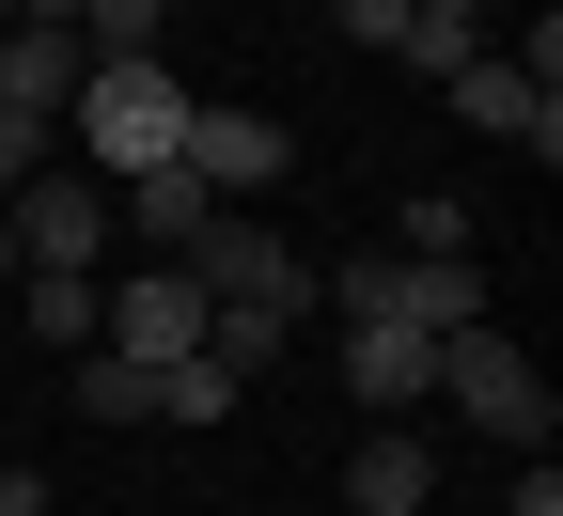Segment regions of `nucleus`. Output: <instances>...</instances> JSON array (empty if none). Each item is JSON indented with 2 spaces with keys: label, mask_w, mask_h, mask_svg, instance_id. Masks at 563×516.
<instances>
[{
  "label": "nucleus",
  "mask_w": 563,
  "mask_h": 516,
  "mask_svg": "<svg viewBox=\"0 0 563 516\" xmlns=\"http://www.w3.org/2000/svg\"><path fill=\"white\" fill-rule=\"evenodd\" d=\"M173 141H188V79L157 47H125V63H95L79 95H63V157H79L95 188H141V173H173Z\"/></svg>",
  "instance_id": "obj_1"
},
{
  "label": "nucleus",
  "mask_w": 563,
  "mask_h": 516,
  "mask_svg": "<svg viewBox=\"0 0 563 516\" xmlns=\"http://www.w3.org/2000/svg\"><path fill=\"white\" fill-rule=\"evenodd\" d=\"M439 407H454L470 438H501V454H548V422H563V392L532 376L517 329H454V344H439Z\"/></svg>",
  "instance_id": "obj_2"
},
{
  "label": "nucleus",
  "mask_w": 563,
  "mask_h": 516,
  "mask_svg": "<svg viewBox=\"0 0 563 516\" xmlns=\"http://www.w3.org/2000/svg\"><path fill=\"white\" fill-rule=\"evenodd\" d=\"M188 282H203V314H282V329L313 314V266L282 251V219H266V204H220V219H203Z\"/></svg>",
  "instance_id": "obj_3"
},
{
  "label": "nucleus",
  "mask_w": 563,
  "mask_h": 516,
  "mask_svg": "<svg viewBox=\"0 0 563 516\" xmlns=\"http://www.w3.org/2000/svg\"><path fill=\"white\" fill-rule=\"evenodd\" d=\"M173 157L220 188V204H266L282 173H298V141H282V110H235V95H188V141Z\"/></svg>",
  "instance_id": "obj_4"
},
{
  "label": "nucleus",
  "mask_w": 563,
  "mask_h": 516,
  "mask_svg": "<svg viewBox=\"0 0 563 516\" xmlns=\"http://www.w3.org/2000/svg\"><path fill=\"white\" fill-rule=\"evenodd\" d=\"M0 235H16V266H95V251H110V188H95L79 157H47L16 204H0Z\"/></svg>",
  "instance_id": "obj_5"
},
{
  "label": "nucleus",
  "mask_w": 563,
  "mask_h": 516,
  "mask_svg": "<svg viewBox=\"0 0 563 516\" xmlns=\"http://www.w3.org/2000/svg\"><path fill=\"white\" fill-rule=\"evenodd\" d=\"M95 344L141 360V376H157V360H188V344H203V282H188V266H125L110 298H95Z\"/></svg>",
  "instance_id": "obj_6"
},
{
  "label": "nucleus",
  "mask_w": 563,
  "mask_h": 516,
  "mask_svg": "<svg viewBox=\"0 0 563 516\" xmlns=\"http://www.w3.org/2000/svg\"><path fill=\"white\" fill-rule=\"evenodd\" d=\"M344 392H361L376 422H407L422 392H439V329H407V314H361V329H344Z\"/></svg>",
  "instance_id": "obj_7"
},
{
  "label": "nucleus",
  "mask_w": 563,
  "mask_h": 516,
  "mask_svg": "<svg viewBox=\"0 0 563 516\" xmlns=\"http://www.w3.org/2000/svg\"><path fill=\"white\" fill-rule=\"evenodd\" d=\"M439 95H454V125H485V141H532V157H563V95H532L501 47H470Z\"/></svg>",
  "instance_id": "obj_8"
},
{
  "label": "nucleus",
  "mask_w": 563,
  "mask_h": 516,
  "mask_svg": "<svg viewBox=\"0 0 563 516\" xmlns=\"http://www.w3.org/2000/svg\"><path fill=\"white\" fill-rule=\"evenodd\" d=\"M203 219H220V188H203L188 157H173V173H141V188H110V235H141V266H188V251H203Z\"/></svg>",
  "instance_id": "obj_9"
},
{
  "label": "nucleus",
  "mask_w": 563,
  "mask_h": 516,
  "mask_svg": "<svg viewBox=\"0 0 563 516\" xmlns=\"http://www.w3.org/2000/svg\"><path fill=\"white\" fill-rule=\"evenodd\" d=\"M95 298H110L95 266H16V282H0V314H16L47 360H79V344H95Z\"/></svg>",
  "instance_id": "obj_10"
},
{
  "label": "nucleus",
  "mask_w": 563,
  "mask_h": 516,
  "mask_svg": "<svg viewBox=\"0 0 563 516\" xmlns=\"http://www.w3.org/2000/svg\"><path fill=\"white\" fill-rule=\"evenodd\" d=\"M422 501H439V454H422L407 422H376L361 454H344V516H422Z\"/></svg>",
  "instance_id": "obj_11"
},
{
  "label": "nucleus",
  "mask_w": 563,
  "mask_h": 516,
  "mask_svg": "<svg viewBox=\"0 0 563 516\" xmlns=\"http://www.w3.org/2000/svg\"><path fill=\"white\" fill-rule=\"evenodd\" d=\"M391 314H407V329H439V344L485 329V266H470V251H422V266L391 251Z\"/></svg>",
  "instance_id": "obj_12"
},
{
  "label": "nucleus",
  "mask_w": 563,
  "mask_h": 516,
  "mask_svg": "<svg viewBox=\"0 0 563 516\" xmlns=\"http://www.w3.org/2000/svg\"><path fill=\"white\" fill-rule=\"evenodd\" d=\"M63 407H79V422H157V376L110 360V344H79V360H63Z\"/></svg>",
  "instance_id": "obj_13"
},
{
  "label": "nucleus",
  "mask_w": 563,
  "mask_h": 516,
  "mask_svg": "<svg viewBox=\"0 0 563 516\" xmlns=\"http://www.w3.org/2000/svg\"><path fill=\"white\" fill-rule=\"evenodd\" d=\"M235 407H251V392H235L203 344H188V360H157V422H235Z\"/></svg>",
  "instance_id": "obj_14"
},
{
  "label": "nucleus",
  "mask_w": 563,
  "mask_h": 516,
  "mask_svg": "<svg viewBox=\"0 0 563 516\" xmlns=\"http://www.w3.org/2000/svg\"><path fill=\"white\" fill-rule=\"evenodd\" d=\"M157 17H173V0H79V47L125 63V47H157Z\"/></svg>",
  "instance_id": "obj_15"
},
{
  "label": "nucleus",
  "mask_w": 563,
  "mask_h": 516,
  "mask_svg": "<svg viewBox=\"0 0 563 516\" xmlns=\"http://www.w3.org/2000/svg\"><path fill=\"white\" fill-rule=\"evenodd\" d=\"M470 47H485L470 17H407V32H391V63H407V79H454V63H470Z\"/></svg>",
  "instance_id": "obj_16"
},
{
  "label": "nucleus",
  "mask_w": 563,
  "mask_h": 516,
  "mask_svg": "<svg viewBox=\"0 0 563 516\" xmlns=\"http://www.w3.org/2000/svg\"><path fill=\"white\" fill-rule=\"evenodd\" d=\"M47 157H63V125H47V110H0V204H16Z\"/></svg>",
  "instance_id": "obj_17"
},
{
  "label": "nucleus",
  "mask_w": 563,
  "mask_h": 516,
  "mask_svg": "<svg viewBox=\"0 0 563 516\" xmlns=\"http://www.w3.org/2000/svg\"><path fill=\"white\" fill-rule=\"evenodd\" d=\"M329 32H344V47H376V63H391V32H407V0H329Z\"/></svg>",
  "instance_id": "obj_18"
},
{
  "label": "nucleus",
  "mask_w": 563,
  "mask_h": 516,
  "mask_svg": "<svg viewBox=\"0 0 563 516\" xmlns=\"http://www.w3.org/2000/svg\"><path fill=\"white\" fill-rule=\"evenodd\" d=\"M501 516H563V470H548V454H532V470H517V501H501Z\"/></svg>",
  "instance_id": "obj_19"
},
{
  "label": "nucleus",
  "mask_w": 563,
  "mask_h": 516,
  "mask_svg": "<svg viewBox=\"0 0 563 516\" xmlns=\"http://www.w3.org/2000/svg\"><path fill=\"white\" fill-rule=\"evenodd\" d=\"M407 17H485V0H407Z\"/></svg>",
  "instance_id": "obj_20"
},
{
  "label": "nucleus",
  "mask_w": 563,
  "mask_h": 516,
  "mask_svg": "<svg viewBox=\"0 0 563 516\" xmlns=\"http://www.w3.org/2000/svg\"><path fill=\"white\" fill-rule=\"evenodd\" d=\"M16 17H32V0H0V32H16Z\"/></svg>",
  "instance_id": "obj_21"
},
{
  "label": "nucleus",
  "mask_w": 563,
  "mask_h": 516,
  "mask_svg": "<svg viewBox=\"0 0 563 516\" xmlns=\"http://www.w3.org/2000/svg\"><path fill=\"white\" fill-rule=\"evenodd\" d=\"M0 282H16V235H0Z\"/></svg>",
  "instance_id": "obj_22"
}]
</instances>
